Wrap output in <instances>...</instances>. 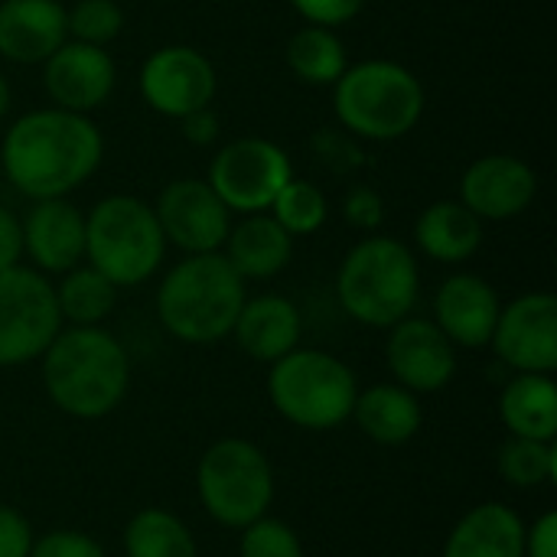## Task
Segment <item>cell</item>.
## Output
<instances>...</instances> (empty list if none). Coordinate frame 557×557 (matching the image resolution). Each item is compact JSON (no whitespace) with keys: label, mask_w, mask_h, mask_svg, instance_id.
Listing matches in <instances>:
<instances>
[{"label":"cell","mask_w":557,"mask_h":557,"mask_svg":"<svg viewBox=\"0 0 557 557\" xmlns=\"http://www.w3.org/2000/svg\"><path fill=\"white\" fill-rule=\"evenodd\" d=\"M441 557H525V522L506 503H480L450 529Z\"/></svg>","instance_id":"44dd1931"},{"label":"cell","mask_w":557,"mask_h":557,"mask_svg":"<svg viewBox=\"0 0 557 557\" xmlns=\"http://www.w3.org/2000/svg\"><path fill=\"white\" fill-rule=\"evenodd\" d=\"M62 330L55 287L36 268L0 271V369L39 359Z\"/></svg>","instance_id":"9c48e42d"},{"label":"cell","mask_w":557,"mask_h":557,"mask_svg":"<svg viewBox=\"0 0 557 557\" xmlns=\"http://www.w3.org/2000/svg\"><path fill=\"white\" fill-rule=\"evenodd\" d=\"M238 557H304V545L287 522L261 516L242 529Z\"/></svg>","instance_id":"1f68e13d"},{"label":"cell","mask_w":557,"mask_h":557,"mask_svg":"<svg viewBox=\"0 0 557 557\" xmlns=\"http://www.w3.org/2000/svg\"><path fill=\"white\" fill-rule=\"evenodd\" d=\"M290 176V157L277 144L264 137H238L215 153L206 183L228 206V212L255 215L271 209Z\"/></svg>","instance_id":"30bf717a"},{"label":"cell","mask_w":557,"mask_h":557,"mask_svg":"<svg viewBox=\"0 0 557 557\" xmlns=\"http://www.w3.org/2000/svg\"><path fill=\"white\" fill-rule=\"evenodd\" d=\"M29 557H104V548L75 529H55L39 539H33Z\"/></svg>","instance_id":"d6a6232c"},{"label":"cell","mask_w":557,"mask_h":557,"mask_svg":"<svg viewBox=\"0 0 557 557\" xmlns=\"http://www.w3.org/2000/svg\"><path fill=\"white\" fill-rule=\"evenodd\" d=\"M166 238L153 206L137 196H108L85 215V258L114 287L144 284L163 261Z\"/></svg>","instance_id":"52a82bcc"},{"label":"cell","mask_w":557,"mask_h":557,"mask_svg":"<svg viewBox=\"0 0 557 557\" xmlns=\"http://www.w3.org/2000/svg\"><path fill=\"white\" fill-rule=\"evenodd\" d=\"M268 212L287 228V235L297 238V235H313L326 222L330 202H326V196H323V189L317 183L290 176Z\"/></svg>","instance_id":"f546056e"},{"label":"cell","mask_w":557,"mask_h":557,"mask_svg":"<svg viewBox=\"0 0 557 557\" xmlns=\"http://www.w3.org/2000/svg\"><path fill=\"white\" fill-rule=\"evenodd\" d=\"M245 300V281L225 255H186L157 290V317L180 343L209 346L232 336Z\"/></svg>","instance_id":"3957f363"},{"label":"cell","mask_w":557,"mask_h":557,"mask_svg":"<svg viewBox=\"0 0 557 557\" xmlns=\"http://www.w3.org/2000/svg\"><path fill=\"white\" fill-rule=\"evenodd\" d=\"M101 157L104 140L88 114L39 108L10 124L0 147V173L33 202L59 199L88 183Z\"/></svg>","instance_id":"6da1fadb"},{"label":"cell","mask_w":557,"mask_h":557,"mask_svg":"<svg viewBox=\"0 0 557 557\" xmlns=\"http://www.w3.org/2000/svg\"><path fill=\"white\" fill-rule=\"evenodd\" d=\"M388 372L408 392H441L457 375V346L434 320L405 317L392 326L385 346Z\"/></svg>","instance_id":"5bb4252c"},{"label":"cell","mask_w":557,"mask_h":557,"mask_svg":"<svg viewBox=\"0 0 557 557\" xmlns=\"http://www.w3.org/2000/svg\"><path fill=\"white\" fill-rule=\"evenodd\" d=\"M333 108L352 137L398 140L424 114V85L418 75L388 59L346 65L333 85Z\"/></svg>","instance_id":"5b68a950"},{"label":"cell","mask_w":557,"mask_h":557,"mask_svg":"<svg viewBox=\"0 0 557 557\" xmlns=\"http://www.w3.org/2000/svg\"><path fill=\"white\" fill-rule=\"evenodd\" d=\"M114 59L104 52V46L65 39L46 62H42V82L55 108L88 114L101 108L114 91Z\"/></svg>","instance_id":"9a60e30c"},{"label":"cell","mask_w":557,"mask_h":557,"mask_svg":"<svg viewBox=\"0 0 557 557\" xmlns=\"http://www.w3.org/2000/svg\"><path fill=\"white\" fill-rule=\"evenodd\" d=\"M290 7L313 26H343L359 16L366 0H290Z\"/></svg>","instance_id":"e575fe53"},{"label":"cell","mask_w":557,"mask_h":557,"mask_svg":"<svg viewBox=\"0 0 557 557\" xmlns=\"http://www.w3.org/2000/svg\"><path fill=\"white\" fill-rule=\"evenodd\" d=\"M39 359L49 401L69 418H108L127 395L131 359L124 346L101 326L59 330Z\"/></svg>","instance_id":"7a4b0ae2"},{"label":"cell","mask_w":557,"mask_h":557,"mask_svg":"<svg viewBox=\"0 0 557 557\" xmlns=\"http://www.w3.org/2000/svg\"><path fill=\"white\" fill-rule=\"evenodd\" d=\"M421 294L418 261L408 245L388 235H372L359 242L339 264L336 297L343 310L375 330H392L411 317Z\"/></svg>","instance_id":"277c9868"},{"label":"cell","mask_w":557,"mask_h":557,"mask_svg":"<svg viewBox=\"0 0 557 557\" xmlns=\"http://www.w3.org/2000/svg\"><path fill=\"white\" fill-rule=\"evenodd\" d=\"M127 557H199L186 522L166 509H140L124 529Z\"/></svg>","instance_id":"83f0119b"},{"label":"cell","mask_w":557,"mask_h":557,"mask_svg":"<svg viewBox=\"0 0 557 557\" xmlns=\"http://www.w3.org/2000/svg\"><path fill=\"white\" fill-rule=\"evenodd\" d=\"M196 493L212 522L242 532L274 503L271 460L251 441H215L196 467Z\"/></svg>","instance_id":"ba28073f"},{"label":"cell","mask_w":557,"mask_h":557,"mask_svg":"<svg viewBox=\"0 0 557 557\" xmlns=\"http://www.w3.org/2000/svg\"><path fill=\"white\" fill-rule=\"evenodd\" d=\"M65 16H69V36L91 46H108L111 39L121 36L124 26V13L114 0H78L72 10H65Z\"/></svg>","instance_id":"4dcf8cb0"},{"label":"cell","mask_w":557,"mask_h":557,"mask_svg":"<svg viewBox=\"0 0 557 557\" xmlns=\"http://www.w3.org/2000/svg\"><path fill=\"white\" fill-rule=\"evenodd\" d=\"M55 304L69 326H101L117 304V287L91 264H78L55 287Z\"/></svg>","instance_id":"484cf974"},{"label":"cell","mask_w":557,"mask_h":557,"mask_svg":"<svg viewBox=\"0 0 557 557\" xmlns=\"http://www.w3.org/2000/svg\"><path fill=\"white\" fill-rule=\"evenodd\" d=\"M268 395L277 414L294 428L333 431L352 418L359 382L343 359L297 346L284 359L271 362Z\"/></svg>","instance_id":"8992f818"},{"label":"cell","mask_w":557,"mask_h":557,"mask_svg":"<svg viewBox=\"0 0 557 557\" xmlns=\"http://www.w3.org/2000/svg\"><path fill=\"white\" fill-rule=\"evenodd\" d=\"M183 137L189 144H199V147H209L215 137H219V117L212 114V108H202V111H193L183 117Z\"/></svg>","instance_id":"ab89813d"},{"label":"cell","mask_w":557,"mask_h":557,"mask_svg":"<svg viewBox=\"0 0 557 557\" xmlns=\"http://www.w3.org/2000/svg\"><path fill=\"white\" fill-rule=\"evenodd\" d=\"M294 235L271 215L255 212L245 215L238 225L228 228L225 238V261L238 271L242 281H268L290 264Z\"/></svg>","instance_id":"7402d4cb"},{"label":"cell","mask_w":557,"mask_h":557,"mask_svg":"<svg viewBox=\"0 0 557 557\" xmlns=\"http://www.w3.org/2000/svg\"><path fill=\"white\" fill-rule=\"evenodd\" d=\"M499 418L509 437L555 441L557 437V385L552 375L516 372L499 395Z\"/></svg>","instance_id":"d4e9b609"},{"label":"cell","mask_w":557,"mask_h":557,"mask_svg":"<svg viewBox=\"0 0 557 557\" xmlns=\"http://www.w3.org/2000/svg\"><path fill=\"white\" fill-rule=\"evenodd\" d=\"M33 548V529L26 516H20L10 506H0V557H29Z\"/></svg>","instance_id":"8d00e7d4"},{"label":"cell","mask_w":557,"mask_h":557,"mask_svg":"<svg viewBox=\"0 0 557 557\" xmlns=\"http://www.w3.org/2000/svg\"><path fill=\"white\" fill-rule=\"evenodd\" d=\"M499 294L480 274H454L434 297V323L454 346L483 349L493 339L499 320Z\"/></svg>","instance_id":"ac0fdd59"},{"label":"cell","mask_w":557,"mask_h":557,"mask_svg":"<svg viewBox=\"0 0 557 557\" xmlns=\"http://www.w3.org/2000/svg\"><path fill=\"white\" fill-rule=\"evenodd\" d=\"M414 242L437 264H463L483 245V222L460 199H441L418 215Z\"/></svg>","instance_id":"603a6c76"},{"label":"cell","mask_w":557,"mask_h":557,"mask_svg":"<svg viewBox=\"0 0 557 557\" xmlns=\"http://www.w3.org/2000/svg\"><path fill=\"white\" fill-rule=\"evenodd\" d=\"M287 65L307 85H336V78L346 72L349 59H346L343 39L330 26L307 23L287 42Z\"/></svg>","instance_id":"4316f807"},{"label":"cell","mask_w":557,"mask_h":557,"mask_svg":"<svg viewBox=\"0 0 557 557\" xmlns=\"http://www.w3.org/2000/svg\"><path fill=\"white\" fill-rule=\"evenodd\" d=\"M525 557H557V512H545L525 529Z\"/></svg>","instance_id":"74e56055"},{"label":"cell","mask_w":557,"mask_h":557,"mask_svg":"<svg viewBox=\"0 0 557 557\" xmlns=\"http://www.w3.org/2000/svg\"><path fill=\"white\" fill-rule=\"evenodd\" d=\"M300 330H304L300 313L287 297L261 294L255 300H245V307L232 326V336L245 356L271 366V362H277L297 349Z\"/></svg>","instance_id":"ffe728a7"},{"label":"cell","mask_w":557,"mask_h":557,"mask_svg":"<svg viewBox=\"0 0 557 557\" xmlns=\"http://www.w3.org/2000/svg\"><path fill=\"white\" fill-rule=\"evenodd\" d=\"M7 111H10V85H7V78L0 75V121H3Z\"/></svg>","instance_id":"60d3db41"},{"label":"cell","mask_w":557,"mask_h":557,"mask_svg":"<svg viewBox=\"0 0 557 557\" xmlns=\"http://www.w3.org/2000/svg\"><path fill=\"white\" fill-rule=\"evenodd\" d=\"M352 421L369 441L382 447H401L421 431L424 411L414 392L395 382V385H375L369 392H359L352 405Z\"/></svg>","instance_id":"cb8c5ba5"},{"label":"cell","mask_w":557,"mask_h":557,"mask_svg":"<svg viewBox=\"0 0 557 557\" xmlns=\"http://www.w3.org/2000/svg\"><path fill=\"white\" fill-rule=\"evenodd\" d=\"M499 476L516 490H535L557 480V447L555 441H529L509 437L496 457Z\"/></svg>","instance_id":"f1b7e54d"},{"label":"cell","mask_w":557,"mask_h":557,"mask_svg":"<svg viewBox=\"0 0 557 557\" xmlns=\"http://www.w3.org/2000/svg\"><path fill=\"white\" fill-rule=\"evenodd\" d=\"M20 255H23V228H20V219L0 206V271L20 264Z\"/></svg>","instance_id":"f35d334b"},{"label":"cell","mask_w":557,"mask_h":557,"mask_svg":"<svg viewBox=\"0 0 557 557\" xmlns=\"http://www.w3.org/2000/svg\"><path fill=\"white\" fill-rule=\"evenodd\" d=\"M153 212L163 228V238L183 248L186 255L219 251L232 228L228 206L206 180H173L160 193Z\"/></svg>","instance_id":"4fadbf2b"},{"label":"cell","mask_w":557,"mask_h":557,"mask_svg":"<svg viewBox=\"0 0 557 557\" xmlns=\"http://www.w3.org/2000/svg\"><path fill=\"white\" fill-rule=\"evenodd\" d=\"M493 352L516 372L552 375L557 369V300L548 290L522 294L499 310Z\"/></svg>","instance_id":"7c38bea8"},{"label":"cell","mask_w":557,"mask_h":557,"mask_svg":"<svg viewBox=\"0 0 557 557\" xmlns=\"http://www.w3.org/2000/svg\"><path fill=\"white\" fill-rule=\"evenodd\" d=\"M313 150L320 157V163L333 166V170H356L362 166V150L356 147L349 131H320L313 137Z\"/></svg>","instance_id":"836d02e7"},{"label":"cell","mask_w":557,"mask_h":557,"mask_svg":"<svg viewBox=\"0 0 557 557\" xmlns=\"http://www.w3.org/2000/svg\"><path fill=\"white\" fill-rule=\"evenodd\" d=\"M343 215H346L349 225H356L362 232H372L385 219V202H382V196L372 186H356L343 199Z\"/></svg>","instance_id":"d590c367"},{"label":"cell","mask_w":557,"mask_h":557,"mask_svg":"<svg viewBox=\"0 0 557 557\" xmlns=\"http://www.w3.org/2000/svg\"><path fill=\"white\" fill-rule=\"evenodd\" d=\"M23 228V251L46 274H65L85 261V215L65 199H36Z\"/></svg>","instance_id":"e0dca14e"},{"label":"cell","mask_w":557,"mask_h":557,"mask_svg":"<svg viewBox=\"0 0 557 557\" xmlns=\"http://www.w3.org/2000/svg\"><path fill=\"white\" fill-rule=\"evenodd\" d=\"M539 196V173L509 153H490L470 163L460 180V202L480 222H506L522 215Z\"/></svg>","instance_id":"2e32d148"},{"label":"cell","mask_w":557,"mask_h":557,"mask_svg":"<svg viewBox=\"0 0 557 557\" xmlns=\"http://www.w3.org/2000/svg\"><path fill=\"white\" fill-rule=\"evenodd\" d=\"M69 39V16L59 0H3L0 55L20 65L46 62Z\"/></svg>","instance_id":"d6986e66"},{"label":"cell","mask_w":557,"mask_h":557,"mask_svg":"<svg viewBox=\"0 0 557 557\" xmlns=\"http://www.w3.org/2000/svg\"><path fill=\"white\" fill-rule=\"evenodd\" d=\"M215 88V65L193 46H163L150 52L140 69V95L163 117L183 121L186 114L209 108Z\"/></svg>","instance_id":"8fae6325"}]
</instances>
